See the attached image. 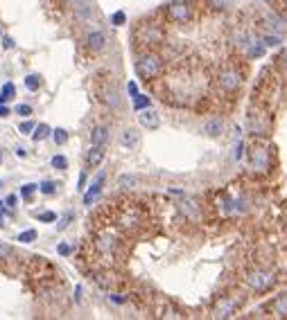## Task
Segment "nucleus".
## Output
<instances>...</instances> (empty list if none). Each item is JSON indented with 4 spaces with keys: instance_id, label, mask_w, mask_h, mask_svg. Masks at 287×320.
Masks as SVG:
<instances>
[{
    "instance_id": "f257e3e1",
    "label": "nucleus",
    "mask_w": 287,
    "mask_h": 320,
    "mask_svg": "<svg viewBox=\"0 0 287 320\" xmlns=\"http://www.w3.org/2000/svg\"><path fill=\"white\" fill-rule=\"evenodd\" d=\"M136 72H138V77L145 79V81L156 79V77L163 72V59L154 52L142 54V57H138V61H136Z\"/></svg>"
},
{
    "instance_id": "f03ea898",
    "label": "nucleus",
    "mask_w": 287,
    "mask_h": 320,
    "mask_svg": "<svg viewBox=\"0 0 287 320\" xmlns=\"http://www.w3.org/2000/svg\"><path fill=\"white\" fill-rule=\"evenodd\" d=\"M244 282L251 291H267V288L276 282V275H273L271 270H251L244 277Z\"/></svg>"
},
{
    "instance_id": "7ed1b4c3",
    "label": "nucleus",
    "mask_w": 287,
    "mask_h": 320,
    "mask_svg": "<svg viewBox=\"0 0 287 320\" xmlns=\"http://www.w3.org/2000/svg\"><path fill=\"white\" fill-rule=\"evenodd\" d=\"M217 84L222 86L226 93H235V90H240V86H242V75L237 72V68L224 66L217 75Z\"/></svg>"
},
{
    "instance_id": "20e7f679",
    "label": "nucleus",
    "mask_w": 287,
    "mask_h": 320,
    "mask_svg": "<svg viewBox=\"0 0 287 320\" xmlns=\"http://www.w3.org/2000/svg\"><path fill=\"white\" fill-rule=\"evenodd\" d=\"M165 14H168V18L172 23H188L192 18V7L186 0H174V3L168 5Z\"/></svg>"
},
{
    "instance_id": "39448f33",
    "label": "nucleus",
    "mask_w": 287,
    "mask_h": 320,
    "mask_svg": "<svg viewBox=\"0 0 287 320\" xmlns=\"http://www.w3.org/2000/svg\"><path fill=\"white\" fill-rule=\"evenodd\" d=\"M100 99L106 104V106H111V108H118L120 106V93L115 90V86H111V84H104L100 88Z\"/></svg>"
},
{
    "instance_id": "423d86ee",
    "label": "nucleus",
    "mask_w": 287,
    "mask_h": 320,
    "mask_svg": "<svg viewBox=\"0 0 287 320\" xmlns=\"http://www.w3.org/2000/svg\"><path fill=\"white\" fill-rule=\"evenodd\" d=\"M138 122H140L145 129H159L161 117H159V113L152 111V108H142L140 115H138Z\"/></svg>"
},
{
    "instance_id": "0eeeda50",
    "label": "nucleus",
    "mask_w": 287,
    "mask_h": 320,
    "mask_svg": "<svg viewBox=\"0 0 287 320\" xmlns=\"http://www.w3.org/2000/svg\"><path fill=\"white\" fill-rule=\"evenodd\" d=\"M237 309V302L235 300H222L217 306L213 309V315L215 318H231Z\"/></svg>"
},
{
    "instance_id": "6e6552de",
    "label": "nucleus",
    "mask_w": 287,
    "mask_h": 320,
    "mask_svg": "<svg viewBox=\"0 0 287 320\" xmlns=\"http://www.w3.org/2000/svg\"><path fill=\"white\" fill-rule=\"evenodd\" d=\"M104 45H106L104 32H91V34L86 36V48L93 50V52H100V50H104Z\"/></svg>"
},
{
    "instance_id": "1a4fd4ad",
    "label": "nucleus",
    "mask_w": 287,
    "mask_h": 320,
    "mask_svg": "<svg viewBox=\"0 0 287 320\" xmlns=\"http://www.w3.org/2000/svg\"><path fill=\"white\" fill-rule=\"evenodd\" d=\"M138 142H140V133H138L136 129H124L122 133H120V144L127 149H136Z\"/></svg>"
},
{
    "instance_id": "9d476101",
    "label": "nucleus",
    "mask_w": 287,
    "mask_h": 320,
    "mask_svg": "<svg viewBox=\"0 0 287 320\" xmlns=\"http://www.w3.org/2000/svg\"><path fill=\"white\" fill-rule=\"evenodd\" d=\"M102 160H104V147L93 144V147L88 149V153H86V165L88 167H97V165H102Z\"/></svg>"
},
{
    "instance_id": "9b49d317",
    "label": "nucleus",
    "mask_w": 287,
    "mask_h": 320,
    "mask_svg": "<svg viewBox=\"0 0 287 320\" xmlns=\"http://www.w3.org/2000/svg\"><path fill=\"white\" fill-rule=\"evenodd\" d=\"M269 309H271L273 315H278V318H287V293H282L276 300L269 302Z\"/></svg>"
},
{
    "instance_id": "f8f14e48",
    "label": "nucleus",
    "mask_w": 287,
    "mask_h": 320,
    "mask_svg": "<svg viewBox=\"0 0 287 320\" xmlns=\"http://www.w3.org/2000/svg\"><path fill=\"white\" fill-rule=\"evenodd\" d=\"M224 131V122H222V117H210L208 122L204 124V133L206 135H210V138H217L219 133Z\"/></svg>"
},
{
    "instance_id": "ddd939ff",
    "label": "nucleus",
    "mask_w": 287,
    "mask_h": 320,
    "mask_svg": "<svg viewBox=\"0 0 287 320\" xmlns=\"http://www.w3.org/2000/svg\"><path fill=\"white\" fill-rule=\"evenodd\" d=\"M102 185H104V174H100V176H97V178H95V183H93L91 187H88V192L84 194V203H86V205H88V203H93V198H95L97 194H100Z\"/></svg>"
},
{
    "instance_id": "4468645a",
    "label": "nucleus",
    "mask_w": 287,
    "mask_h": 320,
    "mask_svg": "<svg viewBox=\"0 0 287 320\" xmlns=\"http://www.w3.org/2000/svg\"><path fill=\"white\" fill-rule=\"evenodd\" d=\"M106 140H109V129H106V126H95V129H93V133H91V142L104 147Z\"/></svg>"
},
{
    "instance_id": "2eb2a0df",
    "label": "nucleus",
    "mask_w": 287,
    "mask_h": 320,
    "mask_svg": "<svg viewBox=\"0 0 287 320\" xmlns=\"http://www.w3.org/2000/svg\"><path fill=\"white\" fill-rule=\"evenodd\" d=\"M75 16H77V21H88V18L93 16V7L88 3H77V7H75Z\"/></svg>"
},
{
    "instance_id": "dca6fc26",
    "label": "nucleus",
    "mask_w": 287,
    "mask_h": 320,
    "mask_svg": "<svg viewBox=\"0 0 287 320\" xmlns=\"http://www.w3.org/2000/svg\"><path fill=\"white\" fill-rule=\"evenodd\" d=\"M50 133H52V129L48 124H39L37 129H34V133H32V140H34V142H41V140H46Z\"/></svg>"
},
{
    "instance_id": "f3484780",
    "label": "nucleus",
    "mask_w": 287,
    "mask_h": 320,
    "mask_svg": "<svg viewBox=\"0 0 287 320\" xmlns=\"http://www.w3.org/2000/svg\"><path fill=\"white\" fill-rule=\"evenodd\" d=\"M25 88L28 90H39L41 88V75H37V72H32V75H28L25 77Z\"/></svg>"
},
{
    "instance_id": "a211bd4d",
    "label": "nucleus",
    "mask_w": 287,
    "mask_h": 320,
    "mask_svg": "<svg viewBox=\"0 0 287 320\" xmlns=\"http://www.w3.org/2000/svg\"><path fill=\"white\" fill-rule=\"evenodd\" d=\"M133 108H136V111L150 108V97H145V95H136V97H133Z\"/></svg>"
},
{
    "instance_id": "6ab92c4d",
    "label": "nucleus",
    "mask_w": 287,
    "mask_h": 320,
    "mask_svg": "<svg viewBox=\"0 0 287 320\" xmlns=\"http://www.w3.org/2000/svg\"><path fill=\"white\" fill-rule=\"evenodd\" d=\"M37 239V230H25V232L19 234V241L21 243H32Z\"/></svg>"
},
{
    "instance_id": "aec40b11",
    "label": "nucleus",
    "mask_w": 287,
    "mask_h": 320,
    "mask_svg": "<svg viewBox=\"0 0 287 320\" xmlns=\"http://www.w3.org/2000/svg\"><path fill=\"white\" fill-rule=\"evenodd\" d=\"M136 183H138L136 176H120V178H118L120 187H131V185H136Z\"/></svg>"
},
{
    "instance_id": "412c9836",
    "label": "nucleus",
    "mask_w": 287,
    "mask_h": 320,
    "mask_svg": "<svg viewBox=\"0 0 287 320\" xmlns=\"http://www.w3.org/2000/svg\"><path fill=\"white\" fill-rule=\"evenodd\" d=\"M34 129H37V124H34L32 120H30V122H21V126H19V131H21V133H23V135L34 133Z\"/></svg>"
},
{
    "instance_id": "4be33fe9",
    "label": "nucleus",
    "mask_w": 287,
    "mask_h": 320,
    "mask_svg": "<svg viewBox=\"0 0 287 320\" xmlns=\"http://www.w3.org/2000/svg\"><path fill=\"white\" fill-rule=\"evenodd\" d=\"M34 192H37V185H32V183H28V185L21 187V196H23V198H32Z\"/></svg>"
},
{
    "instance_id": "5701e85b",
    "label": "nucleus",
    "mask_w": 287,
    "mask_h": 320,
    "mask_svg": "<svg viewBox=\"0 0 287 320\" xmlns=\"http://www.w3.org/2000/svg\"><path fill=\"white\" fill-rule=\"evenodd\" d=\"M37 219L43 221V223H52V221H57V214L48 210V212H41V214H37Z\"/></svg>"
},
{
    "instance_id": "b1692460",
    "label": "nucleus",
    "mask_w": 287,
    "mask_h": 320,
    "mask_svg": "<svg viewBox=\"0 0 287 320\" xmlns=\"http://www.w3.org/2000/svg\"><path fill=\"white\" fill-rule=\"evenodd\" d=\"M39 189H41L43 194H55L57 192V183H55V180H46V183H43Z\"/></svg>"
},
{
    "instance_id": "393cba45",
    "label": "nucleus",
    "mask_w": 287,
    "mask_h": 320,
    "mask_svg": "<svg viewBox=\"0 0 287 320\" xmlns=\"http://www.w3.org/2000/svg\"><path fill=\"white\" fill-rule=\"evenodd\" d=\"M111 23H113V25H124V23H127V14H124V12H115L113 16H111Z\"/></svg>"
},
{
    "instance_id": "a878e982",
    "label": "nucleus",
    "mask_w": 287,
    "mask_h": 320,
    "mask_svg": "<svg viewBox=\"0 0 287 320\" xmlns=\"http://www.w3.org/2000/svg\"><path fill=\"white\" fill-rule=\"evenodd\" d=\"M66 165H68L66 156H55V158H52V167H55V169H66Z\"/></svg>"
},
{
    "instance_id": "bb28decb",
    "label": "nucleus",
    "mask_w": 287,
    "mask_h": 320,
    "mask_svg": "<svg viewBox=\"0 0 287 320\" xmlns=\"http://www.w3.org/2000/svg\"><path fill=\"white\" fill-rule=\"evenodd\" d=\"M16 115L28 117V115H32V108H30L28 104H19V106H16Z\"/></svg>"
},
{
    "instance_id": "cd10ccee",
    "label": "nucleus",
    "mask_w": 287,
    "mask_h": 320,
    "mask_svg": "<svg viewBox=\"0 0 287 320\" xmlns=\"http://www.w3.org/2000/svg\"><path fill=\"white\" fill-rule=\"evenodd\" d=\"M66 138H68V133H66L64 129H55V142L57 144H64Z\"/></svg>"
},
{
    "instance_id": "c85d7f7f",
    "label": "nucleus",
    "mask_w": 287,
    "mask_h": 320,
    "mask_svg": "<svg viewBox=\"0 0 287 320\" xmlns=\"http://www.w3.org/2000/svg\"><path fill=\"white\" fill-rule=\"evenodd\" d=\"M14 93H16V88H14V84H12V81H7L5 86H3V95H5L7 99L10 97H14Z\"/></svg>"
},
{
    "instance_id": "c756f323",
    "label": "nucleus",
    "mask_w": 287,
    "mask_h": 320,
    "mask_svg": "<svg viewBox=\"0 0 287 320\" xmlns=\"http://www.w3.org/2000/svg\"><path fill=\"white\" fill-rule=\"evenodd\" d=\"M10 257H12V248L5 246V243H0V261L10 259Z\"/></svg>"
},
{
    "instance_id": "7c9ffc66",
    "label": "nucleus",
    "mask_w": 287,
    "mask_h": 320,
    "mask_svg": "<svg viewBox=\"0 0 287 320\" xmlns=\"http://www.w3.org/2000/svg\"><path fill=\"white\" fill-rule=\"evenodd\" d=\"M57 252H59V255H70V252H73V246H70V243H59V246H57Z\"/></svg>"
},
{
    "instance_id": "2f4dec72",
    "label": "nucleus",
    "mask_w": 287,
    "mask_h": 320,
    "mask_svg": "<svg viewBox=\"0 0 287 320\" xmlns=\"http://www.w3.org/2000/svg\"><path fill=\"white\" fill-rule=\"evenodd\" d=\"M3 48H5V50L14 48V39H12V36H5V39H3Z\"/></svg>"
},
{
    "instance_id": "473e14b6",
    "label": "nucleus",
    "mask_w": 287,
    "mask_h": 320,
    "mask_svg": "<svg viewBox=\"0 0 287 320\" xmlns=\"http://www.w3.org/2000/svg\"><path fill=\"white\" fill-rule=\"evenodd\" d=\"M264 41H267V45H278L280 43V36H264Z\"/></svg>"
},
{
    "instance_id": "72a5a7b5",
    "label": "nucleus",
    "mask_w": 287,
    "mask_h": 320,
    "mask_svg": "<svg viewBox=\"0 0 287 320\" xmlns=\"http://www.w3.org/2000/svg\"><path fill=\"white\" fill-rule=\"evenodd\" d=\"M16 201H19V198H16L14 194H10V196H7V201H5V203H7V205H10V207H14V205H16Z\"/></svg>"
},
{
    "instance_id": "f704fd0d",
    "label": "nucleus",
    "mask_w": 287,
    "mask_h": 320,
    "mask_svg": "<svg viewBox=\"0 0 287 320\" xmlns=\"http://www.w3.org/2000/svg\"><path fill=\"white\" fill-rule=\"evenodd\" d=\"M84 183H86V171H82V176H79V189H84Z\"/></svg>"
},
{
    "instance_id": "c9c22d12",
    "label": "nucleus",
    "mask_w": 287,
    "mask_h": 320,
    "mask_svg": "<svg viewBox=\"0 0 287 320\" xmlns=\"http://www.w3.org/2000/svg\"><path fill=\"white\" fill-rule=\"evenodd\" d=\"M129 93H131L133 97H136V95H138V88H136V84H133V81H131V84H129Z\"/></svg>"
},
{
    "instance_id": "e433bc0d",
    "label": "nucleus",
    "mask_w": 287,
    "mask_h": 320,
    "mask_svg": "<svg viewBox=\"0 0 287 320\" xmlns=\"http://www.w3.org/2000/svg\"><path fill=\"white\" fill-rule=\"evenodd\" d=\"M10 115V108H5V106H0V117H7Z\"/></svg>"
},
{
    "instance_id": "4c0bfd02",
    "label": "nucleus",
    "mask_w": 287,
    "mask_h": 320,
    "mask_svg": "<svg viewBox=\"0 0 287 320\" xmlns=\"http://www.w3.org/2000/svg\"><path fill=\"white\" fill-rule=\"evenodd\" d=\"M5 102H7V97H5L3 93H0V104H5Z\"/></svg>"
},
{
    "instance_id": "58836bf2",
    "label": "nucleus",
    "mask_w": 287,
    "mask_h": 320,
    "mask_svg": "<svg viewBox=\"0 0 287 320\" xmlns=\"http://www.w3.org/2000/svg\"><path fill=\"white\" fill-rule=\"evenodd\" d=\"M61 3H75V0H61Z\"/></svg>"
},
{
    "instance_id": "ea45409f",
    "label": "nucleus",
    "mask_w": 287,
    "mask_h": 320,
    "mask_svg": "<svg viewBox=\"0 0 287 320\" xmlns=\"http://www.w3.org/2000/svg\"><path fill=\"white\" fill-rule=\"evenodd\" d=\"M0 207H3V201H0Z\"/></svg>"
},
{
    "instance_id": "a19ab883",
    "label": "nucleus",
    "mask_w": 287,
    "mask_h": 320,
    "mask_svg": "<svg viewBox=\"0 0 287 320\" xmlns=\"http://www.w3.org/2000/svg\"><path fill=\"white\" fill-rule=\"evenodd\" d=\"M0 36H3V30H0Z\"/></svg>"
}]
</instances>
